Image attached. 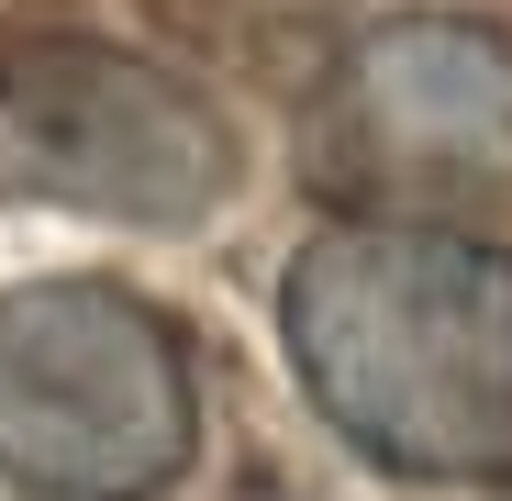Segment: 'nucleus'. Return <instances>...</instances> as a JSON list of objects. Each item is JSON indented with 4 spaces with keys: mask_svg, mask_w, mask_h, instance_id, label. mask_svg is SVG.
Returning <instances> with one entry per match:
<instances>
[{
    "mask_svg": "<svg viewBox=\"0 0 512 501\" xmlns=\"http://www.w3.org/2000/svg\"><path fill=\"white\" fill-rule=\"evenodd\" d=\"M279 346L368 468L512 490V245L423 212H346L279 268Z\"/></svg>",
    "mask_w": 512,
    "mask_h": 501,
    "instance_id": "f257e3e1",
    "label": "nucleus"
},
{
    "mask_svg": "<svg viewBox=\"0 0 512 501\" xmlns=\"http://www.w3.org/2000/svg\"><path fill=\"white\" fill-rule=\"evenodd\" d=\"M201 457L190 334L123 279L0 290V479L34 501H156Z\"/></svg>",
    "mask_w": 512,
    "mask_h": 501,
    "instance_id": "f03ea898",
    "label": "nucleus"
},
{
    "mask_svg": "<svg viewBox=\"0 0 512 501\" xmlns=\"http://www.w3.org/2000/svg\"><path fill=\"white\" fill-rule=\"evenodd\" d=\"M0 179L101 223L190 234L234 201V123L134 45L12 34L0 45Z\"/></svg>",
    "mask_w": 512,
    "mask_h": 501,
    "instance_id": "7ed1b4c3",
    "label": "nucleus"
},
{
    "mask_svg": "<svg viewBox=\"0 0 512 501\" xmlns=\"http://www.w3.org/2000/svg\"><path fill=\"white\" fill-rule=\"evenodd\" d=\"M334 134L379 179H512V45L457 12H401L346 45Z\"/></svg>",
    "mask_w": 512,
    "mask_h": 501,
    "instance_id": "20e7f679",
    "label": "nucleus"
}]
</instances>
